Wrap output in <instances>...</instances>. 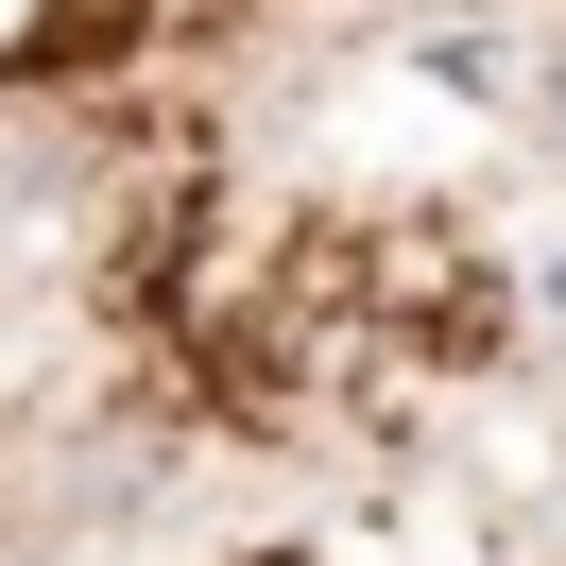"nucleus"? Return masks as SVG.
<instances>
[{
  "instance_id": "obj_3",
  "label": "nucleus",
  "mask_w": 566,
  "mask_h": 566,
  "mask_svg": "<svg viewBox=\"0 0 566 566\" xmlns=\"http://www.w3.org/2000/svg\"><path fill=\"white\" fill-rule=\"evenodd\" d=\"M35 18H52V0H0V52H18V35H35Z\"/></svg>"
},
{
  "instance_id": "obj_1",
  "label": "nucleus",
  "mask_w": 566,
  "mask_h": 566,
  "mask_svg": "<svg viewBox=\"0 0 566 566\" xmlns=\"http://www.w3.org/2000/svg\"><path fill=\"white\" fill-rule=\"evenodd\" d=\"M515 104H532V138L566 155V35H549V70H515Z\"/></svg>"
},
{
  "instance_id": "obj_2",
  "label": "nucleus",
  "mask_w": 566,
  "mask_h": 566,
  "mask_svg": "<svg viewBox=\"0 0 566 566\" xmlns=\"http://www.w3.org/2000/svg\"><path fill=\"white\" fill-rule=\"evenodd\" d=\"M515 310H532V326L566 344V258H532V275H515Z\"/></svg>"
}]
</instances>
